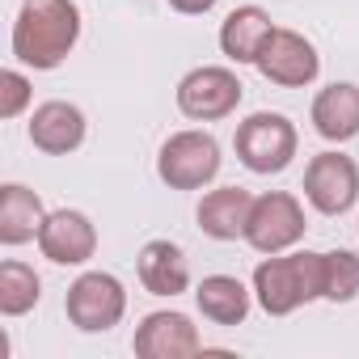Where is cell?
I'll use <instances>...</instances> for the list:
<instances>
[{
  "label": "cell",
  "instance_id": "6da1fadb",
  "mask_svg": "<svg viewBox=\"0 0 359 359\" xmlns=\"http://www.w3.org/2000/svg\"><path fill=\"white\" fill-rule=\"evenodd\" d=\"M81 39V9L72 0H22L18 22H13V60L51 72L60 68Z\"/></svg>",
  "mask_w": 359,
  "mask_h": 359
},
{
  "label": "cell",
  "instance_id": "7a4b0ae2",
  "mask_svg": "<svg viewBox=\"0 0 359 359\" xmlns=\"http://www.w3.org/2000/svg\"><path fill=\"white\" fill-rule=\"evenodd\" d=\"M321 258L317 250L296 254H266L254 266V300L266 317H287L300 304L321 300Z\"/></svg>",
  "mask_w": 359,
  "mask_h": 359
},
{
  "label": "cell",
  "instance_id": "3957f363",
  "mask_svg": "<svg viewBox=\"0 0 359 359\" xmlns=\"http://www.w3.org/2000/svg\"><path fill=\"white\" fill-rule=\"evenodd\" d=\"M224 156H220V144L212 131H173L161 152H156V177L169 187V191H203L216 182Z\"/></svg>",
  "mask_w": 359,
  "mask_h": 359
},
{
  "label": "cell",
  "instance_id": "277c9868",
  "mask_svg": "<svg viewBox=\"0 0 359 359\" xmlns=\"http://www.w3.org/2000/svg\"><path fill=\"white\" fill-rule=\"evenodd\" d=\"M233 148H237V161L250 169V173H283L300 148V135H296V123L279 110H258L250 114L245 123H237V135H233Z\"/></svg>",
  "mask_w": 359,
  "mask_h": 359
},
{
  "label": "cell",
  "instance_id": "5b68a950",
  "mask_svg": "<svg viewBox=\"0 0 359 359\" xmlns=\"http://www.w3.org/2000/svg\"><path fill=\"white\" fill-rule=\"evenodd\" d=\"M64 313L81 334H106L127 313V287L110 271H85L64 296Z\"/></svg>",
  "mask_w": 359,
  "mask_h": 359
},
{
  "label": "cell",
  "instance_id": "8992f818",
  "mask_svg": "<svg viewBox=\"0 0 359 359\" xmlns=\"http://www.w3.org/2000/svg\"><path fill=\"white\" fill-rule=\"evenodd\" d=\"M241 97H245V85L237 81L233 68H220V64H203L177 81V110L195 123L229 118L241 106Z\"/></svg>",
  "mask_w": 359,
  "mask_h": 359
},
{
  "label": "cell",
  "instance_id": "52a82bcc",
  "mask_svg": "<svg viewBox=\"0 0 359 359\" xmlns=\"http://www.w3.org/2000/svg\"><path fill=\"white\" fill-rule=\"evenodd\" d=\"M304 208L296 195L287 191H266L254 199L250 208V224H245V241L258 254H287L292 245L304 241Z\"/></svg>",
  "mask_w": 359,
  "mask_h": 359
},
{
  "label": "cell",
  "instance_id": "ba28073f",
  "mask_svg": "<svg viewBox=\"0 0 359 359\" xmlns=\"http://www.w3.org/2000/svg\"><path fill=\"white\" fill-rule=\"evenodd\" d=\"M304 199L321 216H346L359 203V165L346 152H317L304 169Z\"/></svg>",
  "mask_w": 359,
  "mask_h": 359
},
{
  "label": "cell",
  "instance_id": "9c48e42d",
  "mask_svg": "<svg viewBox=\"0 0 359 359\" xmlns=\"http://www.w3.org/2000/svg\"><path fill=\"white\" fill-rule=\"evenodd\" d=\"M254 68L271 85H279V89H304V85L317 81L321 55H317V47L300 30H279L275 26V34L266 39V47H262V55H258Z\"/></svg>",
  "mask_w": 359,
  "mask_h": 359
},
{
  "label": "cell",
  "instance_id": "30bf717a",
  "mask_svg": "<svg viewBox=\"0 0 359 359\" xmlns=\"http://www.w3.org/2000/svg\"><path fill=\"white\" fill-rule=\"evenodd\" d=\"M131 351L140 359H187V355H199L203 351V338H199V325L187 313L156 309V313H148L135 325Z\"/></svg>",
  "mask_w": 359,
  "mask_h": 359
},
{
  "label": "cell",
  "instance_id": "8fae6325",
  "mask_svg": "<svg viewBox=\"0 0 359 359\" xmlns=\"http://www.w3.org/2000/svg\"><path fill=\"white\" fill-rule=\"evenodd\" d=\"M39 250L47 262L55 266H85L93 254H97V229L85 212L76 208H60V212H47L43 229H39Z\"/></svg>",
  "mask_w": 359,
  "mask_h": 359
},
{
  "label": "cell",
  "instance_id": "7c38bea8",
  "mask_svg": "<svg viewBox=\"0 0 359 359\" xmlns=\"http://www.w3.org/2000/svg\"><path fill=\"white\" fill-rule=\"evenodd\" d=\"M85 131H89L85 110L72 106V102H60V97L34 106V114H30V144H34L39 152H47V156H68V152H76V148L85 144Z\"/></svg>",
  "mask_w": 359,
  "mask_h": 359
},
{
  "label": "cell",
  "instance_id": "4fadbf2b",
  "mask_svg": "<svg viewBox=\"0 0 359 359\" xmlns=\"http://www.w3.org/2000/svg\"><path fill=\"white\" fill-rule=\"evenodd\" d=\"M309 118H313V131H317L321 140H330V144L355 140V135H359V85H351V81L325 85V89L313 97Z\"/></svg>",
  "mask_w": 359,
  "mask_h": 359
},
{
  "label": "cell",
  "instance_id": "5bb4252c",
  "mask_svg": "<svg viewBox=\"0 0 359 359\" xmlns=\"http://www.w3.org/2000/svg\"><path fill=\"white\" fill-rule=\"evenodd\" d=\"M135 271H140V283L144 292L152 296H182L191 287V266H187V254L182 245L173 241H148L135 258Z\"/></svg>",
  "mask_w": 359,
  "mask_h": 359
},
{
  "label": "cell",
  "instance_id": "9a60e30c",
  "mask_svg": "<svg viewBox=\"0 0 359 359\" xmlns=\"http://www.w3.org/2000/svg\"><path fill=\"white\" fill-rule=\"evenodd\" d=\"M250 208H254V195L241 191V187H216L199 199V229L212 237V241H237L245 237V224H250Z\"/></svg>",
  "mask_w": 359,
  "mask_h": 359
},
{
  "label": "cell",
  "instance_id": "2e32d148",
  "mask_svg": "<svg viewBox=\"0 0 359 359\" xmlns=\"http://www.w3.org/2000/svg\"><path fill=\"white\" fill-rule=\"evenodd\" d=\"M271 34H275L271 13L258 9V5H241V9H233V13L224 18V26H220V51H224L233 64H258V55H262V47H266Z\"/></svg>",
  "mask_w": 359,
  "mask_h": 359
},
{
  "label": "cell",
  "instance_id": "e0dca14e",
  "mask_svg": "<svg viewBox=\"0 0 359 359\" xmlns=\"http://www.w3.org/2000/svg\"><path fill=\"white\" fill-rule=\"evenodd\" d=\"M43 220H47V208H43V199L30 187H22V182L0 187V241L5 245L39 241Z\"/></svg>",
  "mask_w": 359,
  "mask_h": 359
},
{
  "label": "cell",
  "instance_id": "ac0fdd59",
  "mask_svg": "<svg viewBox=\"0 0 359 359\" xmlns=\"http://www.w3.org/2000/svg\"><path fill=\"white\" fill-rule=\"evenodd\" d=\"M250 300H254V292L237 275H208L195 287V304L212 325H241L250 317Z\"/></svg>",
  "mask_w": 359,
  "mask_h": 359
},
{
  "label": "cell",
  "instance_id": "d6986e66",
  "mask_svg": "<svg viewBox=\"0 0 359 359\" xmlns=\"http://www.w3.org/2000/svg\"><path fill=\"white\" fill-rule=\"evenodd\" d=\"M43 300V279L34 275L30 262H0V313L5 317H26Z\"/></svg>",
  "mask_w": 359,
  "mask_h": 359
},
{
  "label": "cell",
  "instance_id": "ffe728a7",
  "mask_svg": "<svg viewBox=\"0 0 359 359\" xmlns=\"http://www.w3.org/2000/svg\"><path fill=\"white\" fill-rule=\"evenodd\" d=\"M359 296V254L351 250H330L321 258V300L346 304Z\"/></svg>",
  "mask_w": 359,
  "mask_h": 359
},
{
  "label": "cell",
  "instance_id": "44dd1931",
  "mask_svg": "<svg viewBox=\"0 0 359 359\" xmlns=\"http://www.w3.org/2000/svg\"><path fill=\"white\" fill-rule=\"evenodd\" d=\"M30 76L18 72V68H5L0 72V118H18L26 106H30Z\"/></svg>",
  "mask_w": 359,
  "mask_h": 359
},
{
  "label": "cell",
  "instance_id": "7402d4cb",
  "mask_svg": "<svg viewBox=\"0 0 359 359\" xmlns=\"http://www.w3.org/2000/svg\"><path fill=\"white\" fill-rule=\"evenodd\" d=\"M169 9L187 13V18H199V13H212L216 9V0H169Z\"/></svg>",
  "mask_w": 359,
  "mask_h": 359
}]
</instances>
